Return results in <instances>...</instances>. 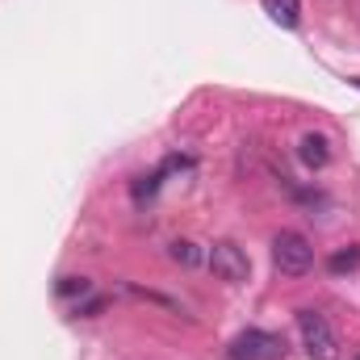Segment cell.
I'll return each instance as SVG.
<instances>
[{"instance_id": "obj_8", "label": "cell", "mask_w": 360, "mask_h": 360, "mask_svg": "<svg viewBox=\"0 0 360 360\" xmlns=\"http://www.w3.org/2000/svg\"><path fill=\"white\" fill-rule=\"evenodd\" d=\"M172 260H176V264H184V269H193V264L201 260V252H197V243L176 239V243H172Z\"/></svg>"}, {"instance_id": "obj_6", "label": "cell", "mask_w": 360, "mask_h": 360, "mask_svg": "<svg viewBox=\"0 0 360 360\" xmlns=\"http://www.w3.org/2000/svg\"><path fill=\"white\" fill-rule=\"evenodd\" d=\"M264 13H269L276 25H285V30H297L302 25V0H264Z\"/></svg>"}, {"instance_id": "obj_11", "label": "cell", "mask_w": 360, "mask_h": 360, "mask_svg": "<svg viewBox=\"0 0 360 360\" xmlns=\"http://www.w3.org/2000/svg\"><path fill=\"white\" fill-rule=\"evenodd\" d=\"M352 84H356V89H360V80H352Z\"/></svg>"}, {"instance_id": "obj_3", "label": "cell", "mask_w": 360, "mask_h": 360, "mask_svg": "<svg viewBox=\"0 0 360 360\" xmlns=\"http://www.w3.org/2000/svg\"><path fill=\"white\" fill-rule=\"evenodd\" d=\"M231 360H285V340L276 331H264V327H248L231 340L226 348Z\"/></svg>"}, {"instance_id": "obj_1", "label": "cell", "mask_w": 360, "mask_h": 360, "mask_svg": "<svg viewBox=\"0 0 360 360\" xmlns=\"http://www.w3.org/2000/svg\"><path fill=\"white\" fill-rule=\"evenodd\" d=\"M272 264L285 272V276H306L314 269V248L302 231H281L272 239Z\"/></svg>"}, {"instance_id": "obj_5", "label": "cell", "mask_w": 360, "mask_h": 360, "mask_svg": "<svg viewBox=\"0 0 360 360\" xmlns=\"http://www.w3.org/2000/svg\"><path fill=\"white\" fill-rule=\"evenodd\" d=\"M297 160H302L310 172H319V168L331 164V143H327L323 134H302V143H297Z\"/></svg>"}, {"instance_id": "obj_12", "label": "cell", "mask_w": 360, "mask_h": 360, "mask_svg": "<svg viewBox=\"0 0 360 360\" xmlns=\"http://www.w3.org/2000/svg\"><path fill=\"white\" fill-rule=\"evenodd\" d=\"M352 360H360V352H356V356H352Z\"/></svg>"}, {"instance_id": "obj_9", "label": "cell", "mask_w": 360, "mask_h": 360, "mask_svg": "<svg viewBox=\"0 0 360 360\" xmlns=\"http://www.w3.org/2000/svg\"><path fill=\"white\" fill-rule=\"evenodd\" d=\"M89 289H92V285H89V276H63V281H59V293H63V297H76V293L84 297Z\"/></svg>"}, {"instance_id": "obj_4", "label": "cell", "mask_w": 360, "mask_h": 360, "mask_svg": "<svg viewBox=\"0 0 360 360\" xmlns=\"http://www.w3.org/2000/svg\"><path fill=\"white\" fill-rule=\"evenodd\" d=\"M210 272H214L218 281H226V285H243V281L252 276V260H248V252H243L239 243L222 239V243L210 248Z\"/></svg>"}, {"instance_id": "obj_7", "label": "cell", "mask_w": 360, "mask_h": 360, "mask_svg": "<svg viewBox=\"0 0 360 360\" xmlns=\"http://www.w3.org/2000/svg\"><path fill=\"white\" fill-rule=\"evenodd\" d=\"M327 269L335 272V276H344V272H356V269H360V248H348V252H335V256L327 260Z\"/></svg>"}, {"instance_id": "obj_10", "label": "cell", "mask_w": 360, "mask_h": 360, "mask_svg": "<svg viewBox=\"0 0 360 360\" xmlns=\"http://www.w3.org/2000/svg\"><path fill=\"white\" fill-rule=\"evenodd\" d=\"M105 306H109V302H105V297H89V302H84V306H76V314H80V319H92V314H101V310H105Z\"/></svg>"}, {"instance_id": "obj_2", "label": "cell", "mask_w": 360, "mask_h": 360, "mask_svg": "<svg viewBox=\"0 0 360 360\" xmlns=\"http://www.w3.org/2000/svg\"><path fill=\"white\" fill-rule=\"evenodd\" d=\"M297 331H302V344H306L310 360H340V340L319 310H297Z\"/></svg>"}]
</instances>
